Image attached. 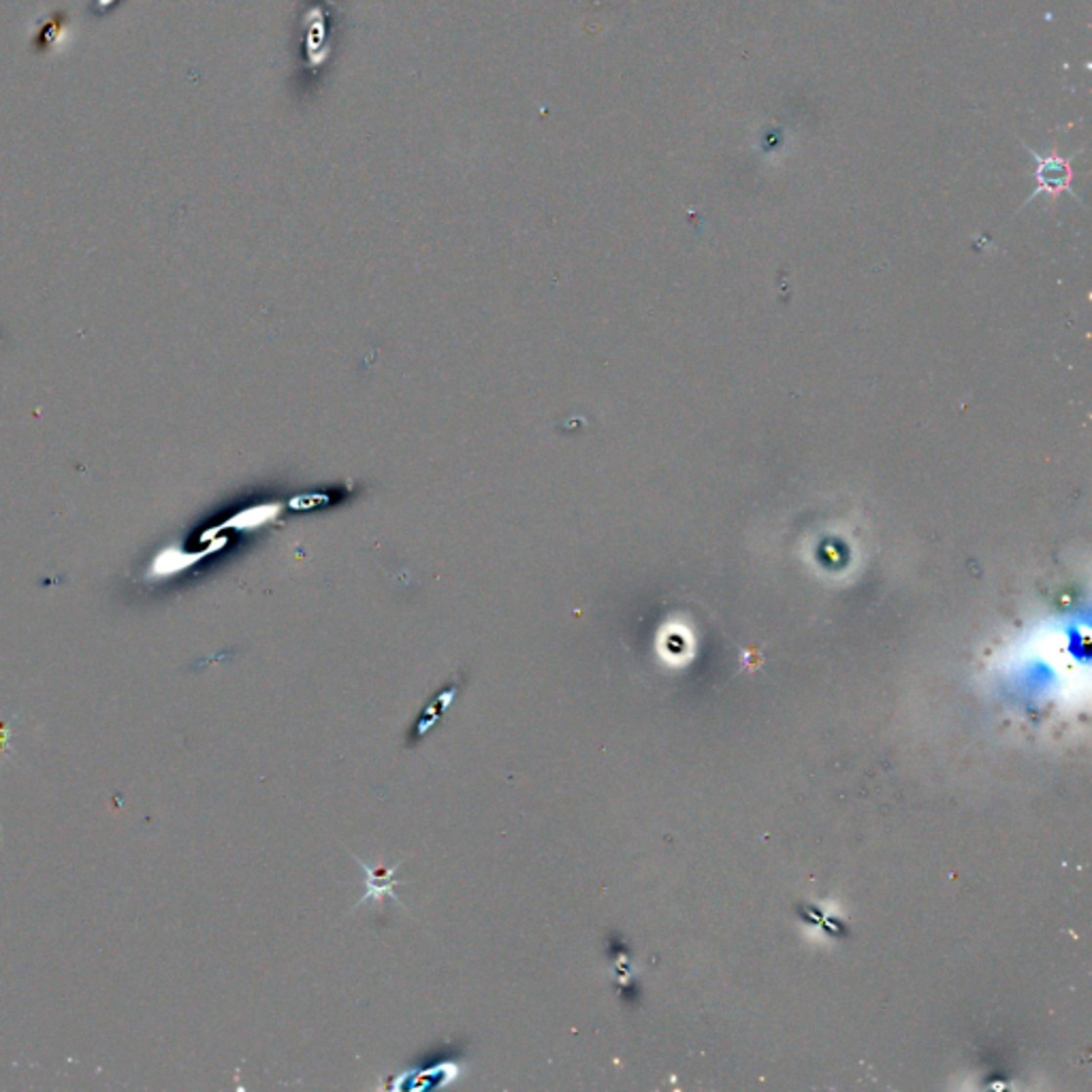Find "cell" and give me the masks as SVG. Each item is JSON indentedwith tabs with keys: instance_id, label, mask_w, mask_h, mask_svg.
Masks as SVG:
<instances>
[{
	"instance_id": "cell-1",
	"label": "cell",
	"mask_w": 1092,
	"mask_h": 1092,
	"mask_svg": "<svg viewBox=\"0 0 1092 1092\" xmlns=\"http://www.w3.org/2000/svg\"><path fill=\"white\" fill-rule=\"evenodd\" d=\"M68 37V18L66 14H52L39 22L37 32L32 34V50L39 54H50L61 50V45Z\"/></svg>"
},
{
	"instance_id": "cell-2",
	"label": "cell",
	"mask_w": 1092,
	"mask_h": 1092,
	"mask_svg": "<svg viewBox=\"0 0 1092 1092\" xmlns=\"http://www.w3.org/2000/svg\"><path fill=\"white\" fill-rule=\"evenodd\" d=\"M122 3H124V0H90L88 11H90V16H94V18H105L108 14H111V11L120 7Z\"/></svg>"
}]
</instances>
